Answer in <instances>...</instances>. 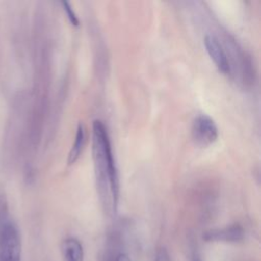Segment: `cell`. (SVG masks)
Returning a JSON list of instances; mask_svg holds the SVG:
<instances>
[{"label":"cell","instance_id":"obj_7","mask_svg":"<svg viewBox=\"0 0 261 261\" xmlns=\"http://www.w3.org/2000/svg\"><path fill=\"white\" fill-rule=\"evenodd\" d=\"M86 144V127L85 124L81 121L77 124L75 136H74V141L73 144L69 150L68 156H67V163L72 164L74 163L79 157L81 156L83 149Z\"/></svg>","mask_w":261,"mask_h":261},{"label":"cell","instance_id":"obj_2","mask_svg":"<svg viewBox=\"0 0 261 261\" xmlns=\"http://www.w3.org/2000/svg\"><path fill=\"white\" fill-rule=\"evenodd\" d=\"M21 243L17 227L5 222L0 229V261H20Z\"/></svg>","mask_w":261,"mask_h":261},{"label":"cell","instance_id":"obj_5","mask_svg":"<svg viewBox=\"0 0 261 261\" xmlns=\"http://www.w3.org/2000/svg\"><path fill=\"white\" fill-rule=\"evenodd\" d=\"M206 242H225L236 243L244 239V229L240 224H231L221 228H213L203 233Z\"/></svg>","mask_w":261,"mask_h":261},{"label":"cell","instance_id":"obj_4","mask_svg":"<svg viewBox=\"0 0 261 261\" xmlns=\"http://www.w3.org/2000/svg\"><path fill=\"white\" fill-rule=\"evenodd\" d=\"M204 45L209 56L214 61L217 68L223 73H229L230 72L229 60L219 40L214 35L207 34L204 37Z\"/></svg>","mask_w":261,"mask_h":261},{"label":"cell","instance_id":"obj_3","mask_svg":"<svg viewBox=\"0 0 261 261\" xmlns=\"http://www.w3.org/2000/svg\"><path fill=\"white\" fill-rule=\"evenodd\" d=\"M192 137L198 146L213 144L218 138V128L213 118L207 114L197 115L192 124Z\"/></svg>","mask_w":261,"mask_h":261},{"label":"cell","instance_id":"obj_1","mask_svg":"<svg viewBox=\"0 0 261 261\" xmlns=\"http://www.w3.org/2000/svg\"><path fill=\"white\" fill-rule=\"evenodd\" d=\"M92 153L99 195L106 211L115 213L119 198L118 172L107 128L102 120L92 125Z\"/></svg>","mask_w":261,"mask_h":261},{"label":"cell","instance_id":"obj_11","mask_svg":"<svg viewBox=\"0 0 261 261\" xmlns=\"http://www.w3.org/2000/svg\"><path fill=\"white\" fill-rule=\"evenodd\" d=\"M192 261H202V260H201L198 256H195V257L193 258V260H192Z\"/></svg>","mask_w":261,"mask_h":261},{"label":"cell","instance_id":"obj_10","mask_svg":"<svg viewBox=\"0 0 261 261\" xmlns=\"http://www.w3.org/2000/svg\"><path fill=\"white\" fill-rule=\"evenodd\" d=\"M115 261H130V259H129V257H128L126 254L120 253V254H118V255L116 256Z\"/></svg>","mask_w":261,"mask_h":261},{"label":"cell","instance_id":"obj_9","mask_svg":"<svg viewBox=\"0 0 261 261\" xmlns=\"http://www.w3.org/2000/svg\"><path fill=\"white\" fill-rule=\"evenodd\" d=\"M154 261H170L169 254H168V252L166 251L165 248H160V249L156 252Z\"/></svg>","mask_w":261,"mask_h":261},{"label":"cell","instance_id":"obj_6","mask_svg":"<svg viewBox=\"0 0 261 261\" xmlns=\"http://www.w3.org/2000/svg\"><path fill=\"white\" fill-rule=\"evenodd\" d=\"M61 252L64 261H84V249L75 238H67L61 244Z\"/></svg>","mask_w":261,"mask_h":261},{"label":"cell","instance_id":"obj_8","mask_svg":"<svg viewBox=\"0 0 261 261\" xmlns=\"http://www.w3.org/2000/svg\"><path fill=\"white\" fill-rule=\"evenodd\" d=\"M61 5H62V8H63L64 12L66 13L70 23L74 27H79L80 25V19H79L76 13L74 12L73 8L71 7L70 3L68 1H61Z\"/></svg>","mask_w":261,"mask_h":261}]
</instances>
